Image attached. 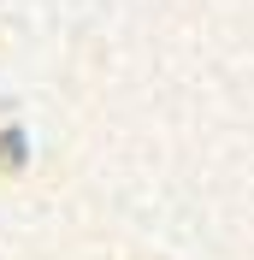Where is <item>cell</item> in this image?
Listing matches in <instances>:
<instances>
[]
</instances>
